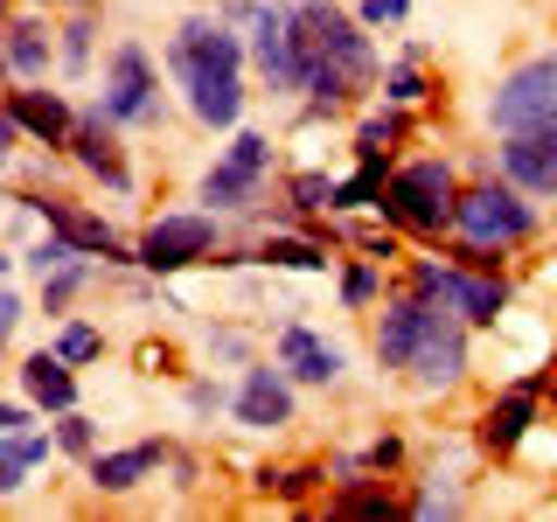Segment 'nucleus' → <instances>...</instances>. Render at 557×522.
Here are the masks:
<instances>
[{"mask_svg":"<svg viewBox=\"0 0 557 522\" xmlns=\"http://www.w3.org/2000/svg\"><path fill=\"white\" fill-rule=\"evenodd\" d=\"M383 188H391V182H383V167H376V153H370V167H362L356 182H342V188H335V209H356V202L383 196Z\"/></svg>","mask_w":557,"mask_h":522,"instance_id":"26","label":"nucleus"},{"mask_svg":"<svg viewBox=\"0 0 557 522\" xmlns=\"http://www.w3.org/2000/svg\"><path fill=\"white\" fill-rule=\"evenodd\" d=\"M104 112H112V126H153L161 119V77H153L147 49L139 42H119L112 63H104Z\"/></svg>","mask_w":557,"mask_h":522,"instance_id":"5","label":"nucleus"},{"mask_svg":"<svg viewBox=\"0 0 557 522\" xmlns=\"http://www.w3.org/2000/svg\"><path fill=\"white\" fill-rule=\"evenodd\" d=\"M453 209H460V188H453L446 161H411V167L391 174V188H383V216L405 223V231H446Z\"/></svg>","mask_w":557,"mask_h":522,"instance_id":"3","label":"nucleus"},{"mask_svg":"<svg viewBox=\"0 0 557 522\" xmlns=\"http://www.w3.org/2000/svg\"><path fill=\"white\" fill-rule=\"evenodd\" d=\"M460 370H467V327L453 313H432L425 341L411 356V383L418 390H446V383H460Z\"/></svg>","mask_w":557,"mask_h":522,"instance_id":"12","label":"nucleus"},{"mask_svg":"<svg viewBox=\"0 0 557 522\" xmlns=\"http://www.w3.org/2000/svg\"><path fill=\"white\" fill-rule=\"evenodd\" d=\"M91 35H98L91 22H70L63 28V70H84V63H91Z\"/></svg>","mask_w":557,"mask_h":522,"instance_id":"30","label":"nucleus"},{"mask_svg":"<svg viewBox=\"0 0 557 522\" xmlns=\"http://www.w3.org/2000/svg\"><path fill=\"white\" fill-rule=\"evenodd\" d=\"M453 231H460L467 244H481V251H487V244L502 251V244H522V237L536 231V209L522 202L516 188H495V182H487V188H467V196H460V209H453Z\"/></svg>","mask_w":557,"mask_h":522,"instance_id":"4","label":"nucleus"},{"mask_svg":"<svg viewBox=\"0 0 557 522\" xmlns=\"http://www.w3.org/2000/svg\"><path fill=\"white\" fill-rule=\"evenodd\" d=\"M342 293H348V307L376 300V265H348V278H342Z\"/></svg>","mask_w":557,"mask_h":522,"instance_id":"32","label":"nucleus"},{"mask_svg":"<svg viewBox=\"0 0 557 522\" xmlns=\"http://www.w3.org/2000/svg\"><path fill=\"white\" fill-rule=\"evenodd\" d=\"M502 174H509L516 188H530V196H557V119H544V126H530V133H509Z\"/></svg>","mask_w":557,"mask_h":522,"instance_id":"11","label":"nucleus"},{"mask_svg":"<svg viewBox=\"0 0 557 522\" xmlns=\"http://www.w3.org/2000/svg\"><path fill=\"white\" fill-rule=\"evenodd\" d=\"M28 265H35V272H42V278H49V272H63V265H77V244H70V237L57 231V237H42V244H35V251H28Z\"/></svg>","mask_w":557,"mask_h":522,"instance_id":"28","label":"nucleus"},{"mask_svg":"<svg viewBox=\"0 0 557 522\" xmlns=\"http://www.w3.org/2000/svg\"><path fill=\"white\" fill-rule=\"evenodd\" d=\"M432 293H418V300H397L391 313H383V327H376V362L383 370H411V356H418V341H425V327H432Z\"/></svg>","mask_w":557,"mask_h":522,"instance_id":"13","label":"nucleus"},{"mask_svg":"<svg viewBox=\"0 0 557 522\" xmlns=\"http://www.w3.org/2000/svg\"><path fill=\"white\" fill-rule=\"evenodd\" d=\"M8 112L22 119V126L42 139V147H63V139L77 133V119H70V104H63L57 91H28V84H22V91H8Z\"/></svg>","mask_w":557,"mask_h":522,"instance_id":"16","label":"nucleus"},{"mask_svg":"<svg viewBox=\"0 0 557 522\" xmlns=\"http://www.w3.org/2000/svg\"><path fill=\"white\" fill-rule=\"evenodd\" d=\"M265 167H272V139L265 133H237L231 153L202 174V202L209 209H244L258 196V182H265Z\"/></svg>","mask_w":557,"mask_h":522,"instance_id":"8","label":"nucleus"},{"mask_svg":"<svg viewBox=\"0 0 557 522\" xmlns=\"http://www.w3.org/2000/svg\"><path fill=\"white\" fill-rule=\"evenodd\" d=\"M49 460V439H35V432H8V460H0V487H28V474Z\"/></svg>","mask_w":557,"mask_h":522,"instance_id":"23","label":"nucleus"},{"mask_svg":"<svg viewBox=\"0 0 557 522\" xmlns=\"http://www.w3.org/2000/svg\"><path fill=\"white\" fill-rule=\"evenodd\" d=\"M383 22H405V0H362V28H383Z\"/></svg>","mask_w":557,"mask_h":522,"instance_id":"34","label":"nucleus"},{"mask_svg":"<svg viewBox=\"0 0 557 522\" xmlns=\"http://www.w3.org/2000/svg\"><path fill=\"white\" fill-rule=\"evenodd\" d=\"M487 119H495V133H530V126H544V119H557V57L522 63L516 77L495 91Z\"/></svg>","mask_w":557,"mask_h":522,"instance_id":"7","label":"nucleus"},{"mask_svg":"<svg viewBox=\"0 0 557 522\" xmlns=\"http://www.w3.org/2000/svg\"><path fill=\"white\" fill-rule=\"evenodd\" d=\"M237 425H244V432H278V425H293V390H286V376H278V370H251V376H244V390H237Z\"/></svg>","mask_w":557,"mask_h":522,"instance_id":"14","label":"nucleus"},{"mask_svg":"<svg viewBox=\"0 0 557 522\" xmlns=\"http://www.w3.org/2000/svg\"><path fill=\"white\" fill-rule=\"evenodd\" d=\"M293 202L300 209H335V182H327V174H293Z\"/></svg>","mask_w":557,"mask_h":522,"instance_id":"29","label":"nucleus"},{"mask_svg":"<svg viewBox=\"0 0 557 522\" xmlns=\"http://www.w3.org/2000/svg\"><path fill=\"white\" fill-rule=\"evenodd\" d=\"M0 432H28V405H0Z\"/></svg>","mask_w":557,"mask_h":522,"instance_id":"36","label":"nucleus"},{"mask_svg":"<svg viewBox=\"0 0 557 522\" xmlns=\"http://www.w3.org/2000/svg\"><path fill=\"white\" fill-rule=\"evenodd\" d=\"M70 8H84V0H70Z\"/></svg>","mask_w":557,"mask_h":522,"instance_id":"37","label":"nucleus"},{"mask_svg":"<svg viewBox=\"0 0 557 522\" xmlns=\"http://www.w3.org/2000/svg\"><path fill=\"white\" fill-rule=\"evenodd\" d=\"M104 126H112V112L98 104L91 119H77V133H70V147H77V161L91 167V174H104L112 188H126V161H119V147H112V133H104Z\"/></svg>","mask_w":557,"mask_h":522,"instance_id":"18","label":"nucleus"},{"mask_svg":"<svg viewBox=\"0 0 557 522\" xmlns=\"http://www.w3.org/2000/svg\"><path fill=\"white\" fill-rule=\"evenodd\" d=\"M278 370H293L300 383H335L342 376V348L321 341L313 327H286V335H278Z\"/></svg>","mask_w":557,"mask_h":522,"instance_id":"15","label":"nucleus"},{"mask_svg":"<svg viewBox=\"0 0 557 522\" xmlns=\"http://www.w3.org/2000/svg\"><path fill=\"white\" fill-rule=\"evenodd\" d=\"M383 98L405 104V112H411V104H425L432 98L425 91V70H418V63H391V70H383Z\"/></svg>","mask_w":557,"mask_h":522,"instance_id":"24","label":"nucleus"},{"mask_svg":"<svg viewBox=\"0 0 557 522\" xmlns=\"http://www.w3.org/2000/svg\"><path fill=\"white\" fill-rule=\"evenodd\" d=\"M161 467V446H126V452H98L91 460V487H104V495H126V487H139Z\"/></svg>","mask_w":557,"mask_h":522,"instance_id":"20","label":"nucleus"},{"mask_svg":"<svg viewBox=\"0 0 557 522\" xmlns=\"http://www.w3.org/2000/svg\"><path fill=\"white\" fill-rule=\"evenodd\" d=\"M57 356H63V362H91V356H98V327H63Z\"/></svg>","mask_w":557,"mask_h":522,"instance_id":"31","label":"nucleus"},{"mask_svg":"<svg viewBox=\"0 0 557 522\" xmlns=\"http://www.w3.org/2000/svg\"><path fill=\"white\" fill-rule=\"evenodd\" d=\"M342 509H348V515H391V495H348Z\"/></svg>","mask_w":557,"mask_h":522,"instance_id":"35","label":"nucleus"},{"mask_svg":"<svg viewBox=\"0 0 557 522\" xmlns=\"http://www.w3.org/2000/svg\"><path fill=\"white\" fill-rule=\"evenodd\" d=\"M22 383H28V397L42 411H70V405H77V383H70L63 356H28L22 362Z\"/></svg>","mask_w":557,"mask_h":522,"instance_id":"22","label":"nucleus"},{"mask_svg":"<svg viewBox=\"0 0 557 522\" xmlns=\"http://www.w3.org/2000/svg\"><path fill=\"white\" fill-rule=\"evenodd\" d=\"M530 418H536V383H516L502 405H487V418H481V439L495 446V452H509V446H522L530 439Z\"/></svg>","mask_w":557,"mask_h":522,"instance_id":"17","label":"nucleus"},{"mask_svg":"<svg viewBox=\"0 0 557 522\" xmlns=\"http://www.w3.org/2000/svg\"><path fill=\"white\" fill-rule=\"evenodd\" d=\"M168 70L182 77V91H188V112L202 119V126H237V112H244V42L223 22H182L174 28V42H168Z\"/></svg>","mask_w":557,"mask_h":522,"instance_id":"2","label":"nucleus"},{"mask_svg":"<svg viewBox=\"0 0 557 522\" xmlns=\"http://www.w3.org/2000/svg\"><path fill=\"white\" fill-rule=\"evenodd\" d=\"M418 293H432V300H446L460 321L474 327H495L502 307H509V286L502 278H474V272H446V265H418Z\"/></svg>","mask_w":557,"mask_h":522,"instance_id":"9","label":"nucleus"},{"mask_svg":"<svg viewBox=\"0 0 557 522\" xmlns=\"http://www.w3.org/2000/svg\"><path fill=\"white\" fill-rule=\"evenodd\" d=\"M57 439L70 446V452H91V418H77V411H63V432Z\"/></svg>","mask_w":557,"mask_h":522,"instance_id":"33","label":"nucleus"},{"mask_svg":"<svg viewBox=\"0 0 557 522\" xmlns=\"http://www.w3.org/2000/svg\"><path fill=\"white\" fill-rule=\"evenodd\" d=\"M265 265H293V272H321V265H327V251H313V244H286V237H272V244H265Z\"/></svg>","mask_w":557,"mask_h":522,"instance_id":"25","label":"nucleus"},{"mask_svg":"<svg viewBox=\"0 0 557 522\" xmlns=\"http://www.w3.org/2000/svg\"><path fill=\"white\" fill-rule=\"evenodd\" d=\"M293 42L307 63V98L313 112H342L376 84V49L362 22H348L335 0H293Z\"/></svg>","mask_w":557,"mask_h":522,"instance_id":"1","label":"nucleus"},{"mask_svg":"<svg viewBox=\"0 0 557 522\" xmlns=\"http://www.w3.org/2000/svg\"><path fill=\"white\" fill-rule=\"evenodd\" d=\"M49 57H63V42L42 22H8V70L14 77H42Z\"/></svg>","mask_w":557,"mask_h":522,"instance_id":"21","label":"nucleus"},{"mask_svg":"<svg viewBox=\"0 0 557 522\" xmlns=\"http://www.w3.org/2000/svg\"><path fill=\"white\" fill-rule=\"evenodd\" d=\"M216 251V223L209 216H161L147 237H139V265L147 272H182L196 258Z\"/></svg>","mask_w":557,"mask_h":522,"instance_id":"10","label":"nucleus"},{"mask_svg":"<svg viewBox=\"0 0 557 522\" xmlns=\"http://www.w3.org/2000/svg\"><path fill=\"white\" fill-rule=\"evenodd\" d=\"M397 133H405V104H397V112H383V119H362L356 147H362V153H383V147H391Z\"/></svg>","mask_w":557,"mask_h":522,"instance_id":"27","label":"nucleus"},{"mask_svg":"<svg viewBox=\"0 0 557 522\" xmlns=\"http://www.w3.org/2000/svg\"><path fill=\"white\" fill-rule=\"evenodd\" d=\"M49 216V231H63L77 251H104V258H119V237H112V223L104 216H84L77 202H35Z\"/></svg>","mask_w":557,"mask_h":522,"instance_id":"19","label":"nucleus"},{"mask_svg":"<svg viewBox=\"0 0 557 522\" xmlns=\"http://www.w3.org/2000/svg\"><path fill=\"white\" fill-rule=\"evenodd\" d=\"M244 22H251V57L272 91H307V63H300V42H293V8L258 0V8H244Z\"/></svg>","mask_w":557,"mask_h":522,"instance_id":"6","label":"nucleus"}]
</instances>
